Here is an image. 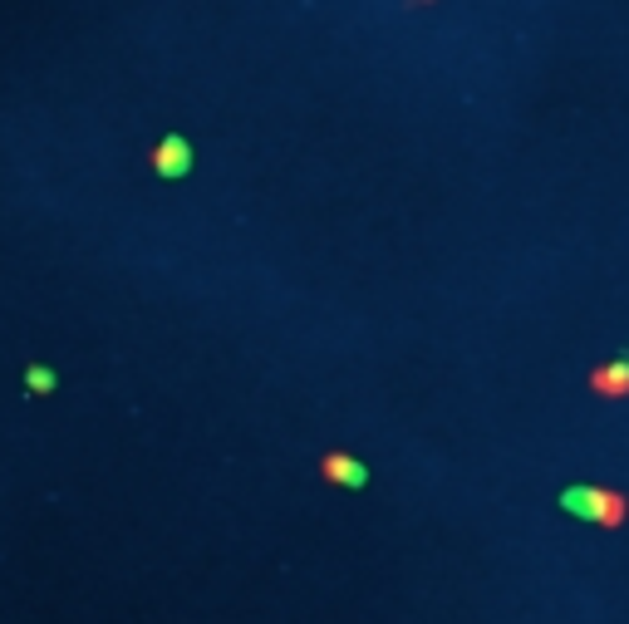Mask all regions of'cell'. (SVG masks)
<instances>
[{
    "label": "cell",
    "mask_w": 629,
    "mask_h": 624,
    "mask_svg": "<svg viewBox=\"0 0 629 624\" xmlns=\"http://www.w3.org/2000/svg\"><path fill=\"white\" fill-rule=\"evenodd\" d=\"M148 163H153V168H163V172L182 168V163H187V143H182V138L172 133V138H163V143H158V148L148 153Z\"/></svg>",
    "instance_id": "1"
},
{
    "label": "cell",
    "mask_w": 629,
    "mask_h": 624,
    "mask_svg": "<svg viewBox=\"0 0 629 624\" xmlns=\"http://www.w3.org/2000/svg\"><path fill=\"white\" fill-rule=\"evenodd\" d=\"M30 389L50 394V389H55V374H50V369H30Z\"/></svg>",
    "instance_id": "2"
}]
</instances>
